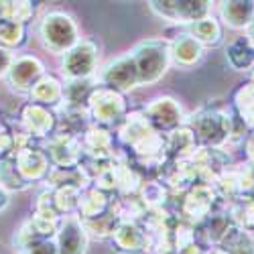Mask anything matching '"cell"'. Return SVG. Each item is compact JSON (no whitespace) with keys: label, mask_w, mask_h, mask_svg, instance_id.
<instances>
[{"label":"cell","mask_w":254,"mask_h":254,"mask_svg":"<svg viewBox=\"0 0 254 254\" xmlns=\"http://www.w3.org/2000/svg\"><path fill=\"white\" fill-rule=\"evenodd\" d=\"M49 187L59 189V187H75V189H86L90 183L88 175L83 173V169L77 167H51L47 175Z\"/></svg>","instance_id":"27"},{"label":"cell","mask_w":254,"mask_h":254,"mask_svg":"<svg viewBox=\"0 0 254 254\" xmlns=\"http://www.w3.org/2000/svg\"><path fill=\"white\" fill-rule=\"evenodd\" d=\"M96 90V86L90 79H73L67 81L63 86V104H69V106H81L86 108L88 100L92 96V92Z\"/></svg>","instance_id":"28"},{"label":"cell","mask_w":254,"mask_h":254,"mask_svg":"<svg viewBox=\"0 0 254 254\" xmlns=\"http://www.w3.org/2000/svg\"><path fill=\"white\" fill-rule=\"evenodd\" d=\"M33 14V2H0V20H12V23L18 25H27Z\"/></svg>","instance_id":"33"},{"label":"cell","mask_w":254,"mask_h":254,"mask_svg":"<svg viewBox=\"0 0 254 254\" xmlns=\"http://www.w3.org/2000/svg\"><path fill=\"white\" fill-rule=\"evenodd\" d=\"M144 118L151 122V126L157 130V132H173L181 126L187 124L185 120V114H183V108L179 106L177 100L169 98V96H161V98H155L153 102L146 104V108L142 110Z\"/></svg>","instance_id":"10"},{"label":"cell","mask_w":254,"mask_h":254,"mask_svg":"<svg viewBox=\"0 0 254 254\" xmlns=\"http://www.w3.org/2000/svg\"><path fill=\"white\" fill-rule=\"evenodd\" d=\"M20 122H23V128L31 138H47L53 136L57 130V114L51 108L33 102L25 106Z\"/></svg>","instance_id":"14"},{"label":"cell","mask_w":254,"mask_h":254,"mask_svg":"<svg viewBox=\"0 0 254 254\" xmlns=\"http://www.w3.org/2000/svg\"><path fill=\"white\" fill-rule=\"evenodd\" d=\"M31 100L33 104L45 106V108H59L63 104V83L57 77L45 73L31 90Z\"/></svg>","instance_id":"23"},{"label":"cell","mask_w":254,"mask_h":254,"mask_svg":"<svg viewBox=\"0 0 254 254\" xmlns=\"http://www.w3.org/2000/svg\"><path fill=\"white\" fill-rule=\"evenodd\" d=\"M220 195L216 193L214 185L207 183H195L185 191L181 201V216L187 224L199 226L205 218L214 214V203Z\"/></svg>","instance_id":"9"},{"label":"cell","mask_w":254,"mask_h":254,"mask_svg":"<svg viewBox=\"0 0 254 254\" xmlns=\"http://www.w3.org/2000/svg\"><path fill=\"white\" fill-rule=\"evenodd\" d=\"M226 59L236 71H246L254 67V43L248 39V35L230 41V45L226 47Z\"/></svg>","instance_id":"25"},{"label":"cell","mask_w":254,"mask_h":254,"mask_svg":"<svg viewBox=\"0 0 254 254\" xmlns=\"http://www.w3.org/2000/svg\"><path fill=\"white\" fill-rule=\"evenodd\" d=\"M112 201H114V199H112L108 193H106V191H102L100 187L88 185V187L81 191L79 205H77L79 220H81V222H88V220H96V218L104 216L106 211L110 209Z\"/></svg>","instance_id":"22"},{"label":"cell","mask_w":254,"mask_h":254,"mask_svg":"<svg viewBox=\"0 0 254 254\" xmlns=\"http://www.w3.org/2000/svg\"><path fill=\"white\" fill-rule=\"evenodd\" d=\"M136 193L146 205V209H163L169 197V189L159 181H142Z\"/></svg>","instance_id":"30"},{"label":"cell","mask_w":254,"mask_h":254,"mask_svg":"<svg viewBox=\"0 0 254 254\" xmlns=\"http://www.w3.org/2000/svg\"><path fill=\"white\" fill-rule=\"evenodd\" d=\"M57 224L41 216L27 220L14 234L16 254H57Z\"/></svg>","instance_id":"4"},{"label":"cell","mask_w":254,"mask_h":254,"mask_svg":"<svg viewBox=\"0 0 254 254\" xmlns=\"http://www.w3.org/2000/svg\"><path fill=\"white\" fill-rule=\"evenodd\" d=\"M234 104H236V110L242 118V124L246 128L254 130V83L252 81L236 92Z\"/></svg>","instance_id":"31"},{"label":"cell","mask_w":254,"mask_h":254,"mask_svg":"<svg viewBox=\"0 0 254 254\" xmlns=\"http://www.w3.org/2000/svg\"><path fill=\"white\" fill-rule=\"evenodd\" d=\"M81 191H83V189H75V187H59V189H53V201H55V207H57L61 218L63 216H71L73 211H77Z\"/></svg>","instance_id":"32"},{"label":"cell","mask_w":254,"mask_h":254,"mask_svg":"<svg viewBox=\"0 0 254 254\" xmlns=\"http://www.w3.org/2000/svg\"><path fill=\"white\" fill-rule=\"evenodd\" d=\"M8 203H10V193L6 191L4 187H0V214L8 207Z\"/></svg>","instance_id":"37"},{"label":"cell","mask_w":254,"mask_h":254,"mask_svg":"<svg viewBox=\"0 0 254 254\" xmlns=\"http://www.w3.org/2000/svg\"><path fill=\"white\" fill-rule=\"evenodd\" d=\"M220 16L224 20V25L230 29H248V25L254 18V2L252 0H232V2H220Z\"/></svg>","instance_id":"24"},{"label":"cell","mask_w":254,"mask_h":254,"mask_svg":"<svg viewBox=\"0 0 254 254\" xmlns=\"http://www.w3.org/2000/svg\"><path fill=\"white\" fill-rule=\"evenodd\" d=\"M90 114L88 108L81 106H69L61 104L57 108V130L55 134H65V136H75L81 138L83 132L90 128Z\"/></svg>","instance_id":"19"},{"label":"cell","mask_w":254,"mask_h":254,"mask_svg":"<svg viewBox=\"0 0 254 254\" xmlns=\"http://www.w3.org/2000/svg\"><path fill=\"white\" fill-rule=\"evenodd\" d=\"M96 81H98V86L110 88V90L120 92V94L134 90L138 86V73H136L130 53H124L122 57L110 61L104 69H100Z\"/></svg>","instance_id":"11"},{"label":"cell","mask_w":254,"mask_h":254,"mask_svg":"<svg viewBox=\"0 0 254 254\" xmlns=\"http://www.w3.org/2000/svg\"><path fill=\"white\" fill-rule=\"evenodd\" d=\"M149 6L155 14L169 20V23L187 27L203 16H209L211 12L209 0H163V2L155 0V2H149Z\"/></svg>","instance_id":"7"},{"label":"cell","mask_w":254,"mask_h":254,"mask_svg":"<svg viewBox=\"0 0 254 254\" xmlns=\"http://www.w3.org/2000/svg\"><path fill=\"white\" fill-rule=\"evenodd\" d=\"M187 126L193 130L197 142L209 149H222L234 138V118L228 108H203L187 120Z\"/></svg>","instance_id":"2"},{"label":"cell","mask_w":254,"mask_h":254,"mask_svg":"<svg viewBox=\"0 0 254 254\" xmlns=\"http://www.w3.org/2000/svg\"><path fill=\"white\" fill-rule=\"evenodd\" d=\"M27 41V27L12 23V20H0V47H20Z\"/></svg>","instance_id":"34"},{"label":"cell","mask_w":254,"mask_h":254,"mask_svg":"<svg viewBox=\"0 0 254 254\" xmlns=\"http://www.w3.org/2000/svg\"><path fill=\"white\" fill-rule=\"evenodd\" d=\"M88 114L98 126H110L120 122L126 116V100L124 94L114 92L110 88L96 86L88 100Z\"/></svg>","instance_id":"6"},{"label":"cell","mask_w":254,"mask_h":254,"mask_svg":"<svg viewBox=\"0 0 254 254\" xmlns=\"http://www.w3.org/2000/svg\"><path fill=\"white\" fill-rule=\"evenodd\" d=\"M203 254H228V250H224V248H220V246H214V248H209V250L203 252Z\"/></svg>","instance_id":"39"},{"label":"cell","mask_w":254,"mask_h":254,"mask_svg":"<svg viewBox=\"0 0 254 254\" xmlns=\"http://www.w3.org/2000/svg\"><path fill=\"white\" fill-rule=\"evenodd\" d=\"M47 157L51 167H77L83 161L81 140L75 136L53 134L47 144Z\"/></svg>","instance_id":"15"},{"label":"cell","mask_w":254,"mask_h":254,"mask_svg":"<svg viewBox=\"0 0 254 254\" xmlns=\"http://www.w3.org/2000/svg\"><path fill=\"white\" fill-rule=\"evenodd\" d=\"M246 31H248V33H246V35H248V39L254 43V18H252V23L248 25V29H246Z\"/></svg>","instance_id":"40"},{"label":"cell","mask_w":254,"mask_h":254,"mask_svg":"<svg viewBox=\"0 0 254 254\" xmlns=\"http://www.w3.org/2000/svg\"><path fill=\"white\" fill-rule=\"evenodd\" d=\"M88 232L79 216H63L57 224V254H86L88 252Z\"/></svg>","instance_id":"12"},{"label":"cell","mask_w":254,"mask_h":254,"mask_svg":"<svg viewBox=\"0 0 254 254\" xmlns=\"http://www.w3.org/2000/svg\"><path fill=\"white\" fill-rule=\"evenodd\" d=\"M187 35H191L201 47H216L222 43V25L214 16H203L187 27Z\"/></svg>","instance_id":"26"},{"label":"cell","mask_w":254,"mask_h":254,"mask_svg":"<svg viewBox=\"0 0 254 254\" xmlns=\"http://www.w3.org/2000/svg\"><path fill=\"white\" fill-rule=\"evenodd\" d=\"M98 67V45L90 39L79 41L67 53H63L61 69L67 81L73 79H92Z\"/></svg>","instance_id":"8"},{"label":"cell","mask_w":254,"mask_h":254,"mask_svg":"<svg viewBox=\"0 0 254 254\" xmlns=\"http://www.w3.org/2000/svg\"><path fill=\"white\" fill-rule=\"evenodd\" d=\"M169 55H171V63H175L177 67L189 69V67L197 65V63L201 61L203 47L191 35L181 33L171 41V43H169Z\"/></svg>","instance_id":"20"},{"label":"cell","mask_w":254,"mask_h":254,"mask_svg":"<svg viewBox=\"0 0 254 254\" xmlns=\"http://www.w3.org/2000/svg\"><path fill=\"white\" fill-rule=\"evenodd\" d=\"M110 238L114 246L126 254H140L149 250V236H146L144 228L132 220H122Z\"/></svg>","instance_id":"18"},{"label":"cell","mask_w":254,"mask_h":254,"mask_svg":"<svg viewBox=\"0 0 254 254\" xmlns=\"http://www.w3.org/2000/svg\"><path fill=\"white\" fill-rule=\"evenodd\" d=\"M79 140H81L83 155L88 159H94V161L114 159V136L106 126L92 124Z\"/></svg>","instance_id":"17"},{"label":"cell","mask_w":254,"mask_h":254,"mask_svg":"<svg viewBox=\"0 0 254 254\" xmlns=\"http://www.w3.org/2000/svg\"><path fill=\"white\" fill-rule=\"evenodd\" d=\"M39 35H41L45 49L57 55L67 53L73 45L79 43L75 20L67 12H61V10H53L43 16V20L39 25Z\"/></svg>","instance_id":"5"},{"label":"cell","mask_w":254,"mask_h":254,"mask_svg":"<svg viewBox=\"0 0 254 254\" xmlns=\"http://www.w3.org/2000/svg\"><path fill=\"white\" fill-rule=\"evenodd\" d=\"M252 83H254V73H252Z\"/></svg>","instance_id":"41"},{"label":"cell","mask_w":254,"mask_h":254,"mask_svg":"<svg viewBox=\"0 0 254 254\" xmlns=\"http://www.w3.org/2000/svg\"><path fill=\"white\" fill-rule=\"evenodd\" d=\"M197 151V138L189 126H181V128L165 134V153L167 161H185L191 159L193 153Z\"/></svg>","instance_id":"21"},{"label":"cell","mask_w":254,"mask_h":254,"mask_svg":"<svg viewBox=\"0 0 254 254\" xmlns=\"http://www.w3.org/2000/svg\"><path fill=\"white\" fill-rule=\"evenodd\" d=\"M134 67L138 73V86H151L159 81L169 65H171V55H169V41L163 39H149L138 43L132 51H128Z\"/></svg>","instance_id":"3"},{"label":"cell","mask_w":254,"mask_h":254,"mask_svg":"<svg viewBox=\"0 0 254 254\" xmlns=\"http://www.w3.org/2000/svg\"><path fill=\"white\" fill-rule=\"evenodd\" d=\"M118 136L124 146L132 149V153L142 165H149L155 169H161L165 165L167 161L165 134L157 132L142 112L126 114L118 130Z\"/></svg>","instance_id":"1"},{"label":"cell","mask_w":254,"mask_h":254,"mask_svg":"<svg viewBox=\"0 0 254 254\" xmlns=\"http://www.w3.org/2000/svg\"><path fill=\"white\" fill-rule=\"evenodd\" d=\"M12 61H14V55L10 49L6 47H0V77H6L10 67H12Z\"/></svg>","instance_id":"36"},{"label":"cell","mask_w":254,"mask_h":254,"mask_svg":"<svg viewBox=\"0 0 254 254\" xmlns=\"http://www.w3.org/2000/svg\"><path fill=\"white\" fill-rule=\"evenodd\" d=\"M0 187H4L6 191H23L29 183L23 179V175L18 173V167L12 155L0 159Z\"/></svg>","instance_id":"29"},{"label":"cell","mask_w":254,"mask_h":254,"mask_svg":"<svg viewBox=\"0 0 254 254\" xmlns=\"http://www.w3.org/2000/svg\"><path fill=\"white\" fill-rule=\"evenodd\" d=\"M12 157L16 161L18 173L23 175V179L27 183L41 181V179H45L49 175L51 163H49L47 153H43L41 149H35V146H25V149H20V151H14Z\"/></svg>","instance_id":"16"},{"label":"cell","mask_w":254,"mask_h":254,"mask_svg":"<svg viewBox=\"0 0 254 254\" xmlns=\"http://www.w3.org/2000/svg\"><path fill=\"white\" fill-rule=\"evenodd\" d=\"M45 75V65L33 55H18L12 61V67L6 75L10 88L20 94H31L35 83Z\"/></svg>","instance_id":"13"},{"label":"cell","mask_w":254,"mask_h":254,"mask_svg":"<svg viewBox=\"0 0 254 254\" xmlns=\"http://www.w3.org/2000/svg\"><path fill=\"white\" fill-rule=\"evenodd\" d=\"M248 161L254 163V136L248 140Z\"/></svg>","instance_id":"38"},{"label":"cell","mask_w":254,"mask_h":254,"mask_svg":"<svg viewBox=\"0 0 254 254\" xmlns=\"http://www.w3.org/2000/svg\"><path fill=\"white\" fill-rule=\"evenodd\" d=\"M14 153V134L8 130L4 122H0V159Z\"/></svg>","instance_id":"35"}]
</instances>
